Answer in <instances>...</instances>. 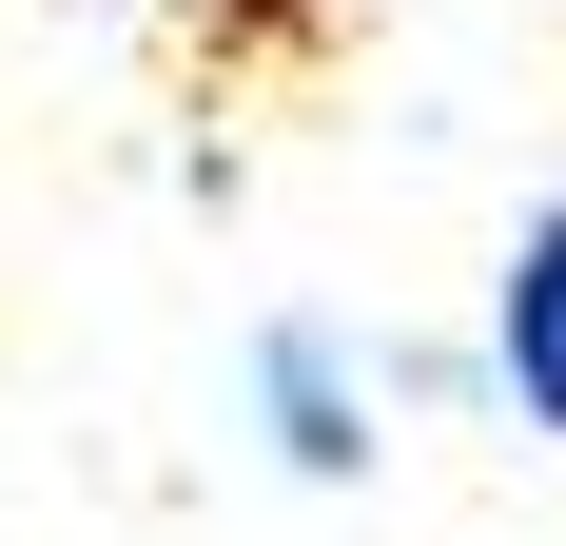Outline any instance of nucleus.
<instances>
[{"instance_id":"obj_1","label":"nucleus","mask_w":566,"mask_h":546,"mask_svg":"<svg viewBox=\"0 0 566 546\" xmlns=\"http://www.w3.org/2000/svg\"><path fill=\"white\" fill-rule=\"evenodd\" d=\"M254 410H274V469H313V489L371 469V371H352V332L274 313V332H254Z\"/></svg>"},{"instance_id":"obj_2","label":"nucleus","mask_w":566,"mask_h":546,"mask_svg":"<svg viewBox=\"0 0 566 546\" xmlns=\"http://www.w3.org/2000/svg\"><path fill=\"white\" fill-rule=\"evenodd\" d=\"M489 390L566 449V196L509 234V273H489Z\"/></svg>"}]
</instances>
